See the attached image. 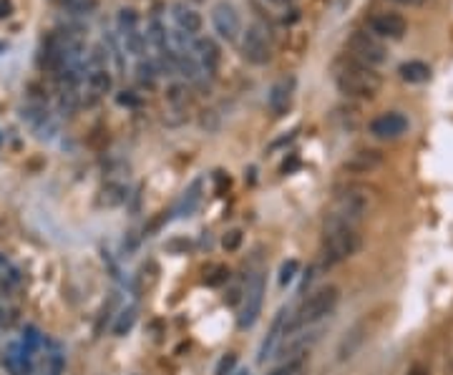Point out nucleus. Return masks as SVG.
I'll use <instances>...</instances> for the list:
<instances>
[{
  "label": "nucleus",
  "mask_w": 453,
  "mask_h": 375,
  "mask_svg": "<svg viewBox=\"0 0 453 375\" xmlns=\"http://www.w3.org/2000/svg\"><path fill=\"white\" fill-rule=\"evenodd\" d=\"M335 86L342 96L347 98H360V101H370L380 93L383 88V78L375 68L362 66L350 58V63L337 68L335 73Z\"/></svg>",
  "instance_id": "obj_1"
},
{
  "label": "nucleus",
  "mask_w": 453,
  "mask_h": 375,
  "mask_svg": "<svg viewBox=\"0 0 453 375\" xmlns=\"http://www.w3.org/2000/svg\"><path fill=\"white\" fill-rule=\"evenodd\" d=\"M357 250H360L357 227L325 220L322 225V267H335V264L345 262Z\"/></svg>",
  "instance_id": "obj_2"
},
{
  "label": "nucleus",
  "mask_w": 453,
  "mask_h": 375,
  "mask_svg": "<svg viewBox=\"0 0 453 375\" xmlns=\"http://www.w3.org/2000/svg\"><path fill=\"white\" fill-rule=\"evenodd\" d=\"M340 302V289L335 284H325V287L315 289L312 295H307V300H302V305L295 312H290L287 320V335L302 327H312L315 322L325 320Z\"/></svg>",
  "instance_id": "obj_3"
},
{
  "label": "nucleus",
  "mask_w": 453,
  "mask_h": 375,
  "mask_svg": "<svg viewBox=\"0 0 453 375\" xmlns=\"http://www.w3.org/2000/svg\"><path fill=\"white\" fill-rule=\"evenodd\" d=\"M370 210V194L360 187H347L342 192H337V197L332 199V207L327 212V222H340V225L357 227Z\"/></svg>",
  "instance_id": "obj_4"
},
{
  "label": "nucleus",
  "mask_w": 453,
  "mask_h": 375,
  "mask_svg": "<svg viewBox=\"0 0 453 375\" xmlns=\"http://www.w3.org/2000/svg\"><path fill=\"white\" fill-rule=\"evenodd\" d=\"M347 51H350V58L357 61L362 66H383L388 61V48L380 41L378 36H373L370 31H355L347 41Z\"/></svg>",
  "instance_id": "obj_5"
},
{
  "label": "nucleus",
  "mask_w": 453,
  "mask_h": 375,
  "mask_svg": "<svg viewBox=\"0 0 453 375\" xmlns=\"http://www.w3.org/2000/svg\"><path fill=\"white\" fill-rule=\"evenodd\" d=\"M265 289H267V282L262 272H255L247 279L245 295H242V310H240V317H237V327H240V330H250L257 322V317H260L262 312V302H265Z\"/></svg>",
  "instance_id": "obj_6"
},
{
  "label": "nucleus",
  "mask_w": 453,
  "mask_h": 375,
  "mask_svg": "<svg viewBox=\"0 0 453 375\" xmlns=\"http://www.w3.org/2000/svg\"><path fill=\"white\" fill-rule=\"evenodd\" d=\"M242 56L252 66H265L272 58V38L265 23H252L242 38Z\"/></svg>",
  "instance_id": "obj_7"
},
{
  "label": "nucleus",
  "mask_w": 453,
  "mask_h": 375,
  "mask_svg": "<svg viewBox=\"0 0 453 375\" xmlns=\"http://www.w3.org/2000/svg\"><path fill=\"white\" fill-rule=\"evenodd\" d=\"M212 26L217 31V36L227 43H235L237 38L242 33V21H240V13L232 3L227 0H219L217 6L212 8Z\"/></svg>",
  "instance_id": "obj_8"
},
{
  "label": "nucleus",
  "mask_w": 453,
  "mask_h": 375,
  "mask_svg": "<svg viewBox=\"0 0 453 375\" xmlns=\"http://www.w3.org/2000/svg\"><path fill=\"white\" fill-rule=\"evenodd\" d=\"M368 338H370V322H368V317H360V320L352 322V325L347 327L345 335H342L340 343H337V350H335L337 363H347V360L355 358Z\"/></svg>",
  "instance_id": "obj_9"
},
{
  "label": "nucleus",
  "mask_w": 453,
  "mask_h": 375,
  "mask_svg": "<svg viewBox=\"0 0 453 375\" xmlns=\"http://www.w3.org/2000/svg\"><path fill=\"white\" fill-rule=\"evenodd\" d=\"M408 129H411V121H408V116H403V113H398V111L380 113V116L373 118L368 126L370 136H375V139H380V141L400 139L403 134H408Z\"/></svg>",
  "instance_id": "obj_10"
},
{
  "label": "nucleus",
  "mask_w": 453,
  "mask_h": 375,
  "mask_svg": "<svg viewBox=\"0 0 453 375\" xmlns=\"http://www.w3.org/2000/svg\"><path fill=\"white\" fill-rule=\"evenodd\" d=\"M322 332L320 330H312V327H302V330H295L290 335H285V340L280 343L278 355L285 360H295V358H302V355L310 353L317 340H320Z\"/></svg>",
  "instance_id": "obj_11"
},
{
  "label": "nucleus",
  "mask_w": 453,
  "mask_h": 375,
  "mask_svg": "<svg viewBox=\"0 0 453 375\" xmlns=\"http://www.w3.org/2000/svg\"><path fill=\"white\" fill-rule=\"evenodd\" d=\"M368 28L373 36L380 38V41H400V38L408 33V21H405L400 13L383 11V13H375V16L370 18Z\"/></svg>",
  "instance_id": "obj_12"
},
{
  "label": "nucleus",
  "mask_w": 453,
  "mask_h": 375,
  "mask_svg": "<svg viewBox=\"0 0 453 375\" xmlns=\"http://www.w3.org/2000/svg\"><path fill=\"white\" fill-rule=\"evenodd\" d=\"M292 93H295V78L285 76L278 83H272L270 93H267V106H270L272 116H285L292 106Z\"/></svg>",
  "instance_id": "obj_13"
},
{
  "label": "nucleus",
  "mask_w": 453,
  "mask_h": 375,
  "mask_svg": "<svg viewBox=\"0 0 453 375\" xmlns=\"http://www.w3.org/2000/svg\"><path fill=\"white\" fill-rule=\"evenodd\" d=\"M287 320H290V310L287 307H283V310L278 312V317H275V322H272L267 338L262 340V345H260V355H257L260 363H265L267 358H272V355L278 353L280 343H283L285 335H287Z\"/></svg>",
  "instance_id": "obj_14"
},
{
  "label": "nucleus",
  "mask_w": 453,
  "mask_h": 375,
  "mask_svg": "<svg viewBox=\"0 0 453 375\" xmlns=\"http://www.w3.org/2000/svg\"><path fill=\"white\" fill-rule=\"evenodd\" d=\"M385 161V156L378 149H357L342 161V169L350 174H373L375 169H380Z\"/></svg>",
  "instance_id": "obj_15"
},
{
  "label": "nucleus",
  "mask_w": 453,
  "mask_h": 375,
  "mask_svg": "<svg viewBox=\"0 0 453 375\" xmlns=\"http://www.w3.org/2000/svg\"><path fill=\"white\" fill-rule=\"evenodd\" d=\"M171 18H174L176 28L189 33V36H197V33L202 31V23H204L202 16H199L192 6H187V3H174V6H171Z\"/></svg>",
  "instance_id": "obj_16"
},
{
  "label": "nucleus",
  "mask_w": 453,
  "mask_h": 375,
  "mask_svg": "<svg viewBox=\"0 0 453 375\" xmlns=\"http://www.w3.org/2000/svg\"><path fill=\"white\" fill-rule=\"evenodd\" d=\"M194 56H197V61L202 63L204 73H209V76L217 73V66H219V46L214 43L212 38H197V41H194Z\"/></svg>",
  "instance_id": "obj_17"
},
{
  "label": "nucleus",
  "mask_w": 453,
  "mask_h": 375,
  "mask_svg": "<svg viewBox=\"0 0 453 375\" xmlns=\"http://www.w3.org/2000/svg\"><path fill=\"white\" fill-rule=\"evenodd\" d=\"M176 73L184 81H189V83H199L204 68L194 53H176Z\"/></svg>",
  "instance_id": "obj_18"
},
{
  "label": "nucleus",
  "mask_w": 453,
  "mask_h": 375,
  "mask_svg": "<svg viewBox=\"0 0 453 375\" xmlns=\"http://www.w3.org/2000/svg\"><path fill=\"white\" fill-rule=\"evenodd\" d=\"M398 76L405 83H426V81H431V66L423 61H405V63H400Z\"/></svg>",
  "instance_id": "obj_19"
},
{
  "label": "nucleus",
  "mask_w": 453,
  "mask_h": 375,
  "mask_svg": "<svg viewBox=\"0 0 453 375\" xmlns=\"http://www.w3.org/2000/svg\"><path fill=\"white\" fill-rule=\"evenodd\" d=\"M113 88V78L108 73V68H91L88 71V93L96 101L98 96H106Z\"/></svg>",
  "instance_id": "obj_20"
},
{
  "label": "nucleus",
  "mask_w": 453,
  "mask_h": 375,
  "mask_svg": "<svg viewBox=\"0 0 453 375\" xmlns=\"http://www.w3.org/2000/svg\"><path fill=\"white\" fill-rule=\"evenodd\" d=\"M146 41L154 46L156 53L171 51V46H169V31H166V26L159 21V18H151L149 26H146Z\"/></svg>",
  "instance_id": "obj_21"
},
{
  "label": "nucleus",
  "mask_w": 453,
  "mask_h": 375,
  "mask_svg": "<svg viewBox=\"0 0 453 375\" xmlns=\"http://www.w3.org/2000/svg\"><path fill=\"white\" fill-rule=\"evenodd\" d=\"M202 182H194L192 187L184 192V197H181V202L174 207V215L176 217H189L194 210H197V204L202 202Z\"/></svg>",
  "instance_id": "obj_22"
},
{
  "label": "nucleus",
  "mask_w": 453,
  "mask_h": 375,
  "mask_svg": "<svg viewBox=\"0 0 453 375\" xmlns=\"http://www.w3.org/2000/svg\"><path fill=\"white\" fill-rule=\"evenodd\" d=\"M56 3L73 18H88L98 8V0H56Z\"/></svg>",
  "instance_id": "obj_23"
},
{
  "label": "nucleus",
  "mask_w": 453,
  "mask_h": 375,
  "mask_svg": "<svg viewBox=\"0 0 453 375\" xmlns=\"http://www.w3.org/2000/svg\"><path fill=\"white\" fill-rule=\"evenodd\" d=\"M146 36L136 28V31H128V33H121V46L126 53L136 56V58H141V56L146 53Z\"/></svg>",
  "instance_id": "obj_24"
},
{
  "label": "nucleus",
  "mask_w": 453,
  "mask_h": 375,
  "mask_svg": "<svg viewBox=\"0 0 453 375\" xmlns=\"http://www.w3.org/2000/svg\"><path fill=\"white\" fill-rule=\"evenodd\" d=\"M101 204L103 207H121L123 202L128 199V189L118 182H108L106 187L101 189Z\"/></svg>",
  "instance_id": "obj_25"
},
{
  "label": "nucleus",
  "mask_w": 453,
  "mask_h": 375,
  "mask_svg": "<svg viewBox=\"0 0 453 375\" xmlns=\"http://www.w3.org/2000/svg\"><path fill=\"white\" fill-rule=\"evenodd\" d=\"M156 76H159V68H156L154 61H144V58H141L139 63H136V81H139L141 86L154 88Z\"/></svg>",
  "instance_id": "obj_26"
},
{
  "label": "nucleus",
  "mask_w": 453,
  "mask_h": 375,
  "mask_svg": "<svg viewBox=\"0 0 453 375\" xmlns=\"http://www.w3.org/2000/svg\"><path fill=\"white\" fill-rule=\"evenodd\" d=\"M187 83H171L169 91H166V103H169L171 108H176V111H181V108H187L189 103V96H187Z\"/></svg>",
  "instance_id": "obj_27"
},
{
  "label": "nucleus",
  "mask_w": 453,
  "mask_h": 375,
  "mask_svg": "<svg viewBox=\"0 0 453 375\" xmlns=\"http://www.w3.org/2000/svg\"><path fill=\"white\" fill-rule=\"evenodd\" d=\"M133 322H136V307H133V305L123 307V310L118 312V320L113 322V335L123 338V335H126V332L133 327Z\"/></svg>",
  "instance_id": "obj_28"
},
{
  "label": "nucleus",
  "mask_w": 453,
  "mask_h": 375,
  "mask_svg": "<svg viewBox=\"0 0 453 375\" xmlns=\"http://www.w3.org/2000/svg\"><path fill=\"white\" fill-rule=\"evenodd\" d=\"M305 373H307V355L295 358V360H285V363L278 365L270 375H305Z\"/></svg>",
  "instance_id": "obj_29"
},
{
  "label": "nucleus",
  "mask_w": 453,
  "mask_h": 375,
  "mask_svg": "<svg viewBox=\"0 0 453 375\" xmlns=\"http://www.w3.org/2000/svg\"><path fill=\"white\" fill-rule=\"evenodd\" d=\"M116 23H118V36H121V33L136 31V28H139V16H136L133 8H121Z\"/></svg>",
  "instance_id": "obj_30"
},
{
  "label": "nucleus",
  "mask_w": 453,
  "mask_h": 375,
  "mask_svg": "<svg viewBox=\"0 0 453 375\" xmlns=\"http://www.w3.org/2000/svg\"><path fill=\"white\" fill-rule=\"evenodd\" d=\"M41 332L36 330V327H26V335H23V353L28 355V358L33 360V355H36V350L41 348Z\"/></svg>",
  "instance_id": "obj_31"
},
{
  "label": "nucleus",
  "mask_w": 453,
  "mask_h": 375,
  "mask_svg": "<svg viewBox=\"0 0 453 375\" xmlns=\"http://www.w3.org/2000/svg\"><path fill=\"white\" fill-rule=\"evenodd\" d=\"M0 282H8V284L21 282V272L13 267V262L6 257V255H0Z\"/></svg>",
  "instance_id": "obj_32"
},
{
  "label": "nucleus",
  "mask_w": 453,
  "mask_h": 375,
  "mask_svg": "<svg viewBox=\"0 0 453 375\" xmlns=\"http://www.w3.org/2000/svg\"><path fill=\"white\" fill-rule=\"evenodd\" d=\"M297 269H300V262L297 260H287V262L280 267V284H290L295 279V274H297Z\"/></svg>",
  "instance_id": "obj_33"
},
{
  "label": "nucleus",
  "mask_w": 453,
  "mask_h": 375,
  "mask_svg": "<svg viewBox=\"0 0 453 375\" xmlns=\"http://www.w3.org/2000/svg\"><path fill=\"white\" fill-rule=\"evenodd\" d=\"M116 103L118 106H126V108H139L141 98L136 91H121V93H116Z\"/></svg>",
  "instance_id": "obj_34"
},
{
  "label": "nucleus",
  "mask_w": 453,
  "mask_h": 375,
  "mask_svg": "<svg viewBox=\"0 0 453 375\" xmlns=\"http://www.w3.org/2000/svg\"><path fill=\"white\" fill-rule=\"evenodd\" d=\"M242 245V232L240 230H232L227 232V235L222 237V247L227 250V252H235V250H240Z\"/></svg>",
  "instance_id": "obj_35"
},
{
  "label": "nucleus",
  "mask_w": 453,
  "mask_h": 375,
  "mask_svg": "<svg viewBox=\"0 0 453 375\" xmlns=\"http://www.w3.org/2000/svg\"><path fill=\"white\" fill-rule=\"evenodd\" d=\"M199 123H202V129L217 131L219 129V113L214 111V108H209V111H202V116H199Z\"/></svg>",
  "instance_id": "obj_36"
},
{
  "label": "nucleus",
  "mask_w": 453,
  "mask_h": 375,
  "mask_svg": "<svg viewBox=\"0 0 453 375\" xmlns=\"http://www.w3.org/2000/svg\"><path fill=\"white\" fill-rule=\"evenodd\" d=\"M227 277H230V269L219 264V267H214V272L209 274V277H204V282H207L209 287H217V284L227 282Z\"/></svg>",
  "instance_id": "obj_37"
},
{
  "label": "nucleus",
  "mask_w": 453,
  "mask_h": 375,
  "mask_svg": "<svg viewBox=\"0 0 453 375\" xmlns=\"http://www.w3.org/2000/svg\"><path fill=\"white\" fill-rule=\"evenodd\" d=\"M235 363H237V355H224V358L219 360V365H217V375H232Z\"/></svg>",
  "instance_id": "obj_38"
},
{
  "label": "nucleus",
  "mask_w": 453,
  "mask_h": 375,
  "mask_svg": "<svg viewBox=\"0 0 453 375\" xmlns=\"http://www.w3.org/2000/svg\"><path fill=\"white\" fill-rule=\"evenodd\" d=\"M13 13V3L11 0H0V21H3V18H8Z\"/></svg>",
  "instance_id": "obj_39"
},
{
  "label": "nucleus",
  "mask_w": 453,
  "mask_h": 375,
  "mask_svg": "<svg viewBox=\"0 0 453 375\" xmlns=\"http://www.w3.org/2000/svg\"><path fill=\"white\" fill-rule=\"evenodd\" d=\"M189 242L187 240H174V242H169V245H166V250H184V252H187L189 250Z\"/></svg>",
  "instance_id": "obj_40"
},
{
  "label": "nucleus",
  "mask_w": 453,
  "mask_h": 375,
  "mask_svg": "<svg viewBox=\"0 0 453 375\" xmlns=\"http://www.w3.org/2000/svg\"><path fill=\"white\" fill-rule=\"evenodd\" d=\"M408 375H431V370H428L426 365H413V368L408 370Z\"/></svg>",
  "instance_id": "obj_41"
},
{
  "label": "nucleus",
  "mask_w": 453,
  "mask_h": 375,
  "mask_svg": "<svg viewBox=\"0 0 453 375\" xmlns=\"http://www.w3.org/2000/svg\"><path fill=\"white\" fill-rule=\"evenodd\" d=\"M393 3H398V6H408V8H416V6H423L426 0H393Z\"/></svg>",
  "instance_id": "obj_42"
},
{
  "label": "nucleus",
  "mask_w": 453,
  "mask_h": 375,
  "mask_svg": "<svg viewBox=\"0 0 453 375\" xmlns=\"http://www.w3.org/2000/svg\"><path fill=\"white\" fill-rule=\"evenodd\" d=\"M270 3H275V6H290L292 0H270Z\"/></svg>",
  "instance_id": "obj_43"
},
{
  "label": "nucleus",
  "mask_w": 453,
  "mask_h": 375,
  "mask_svg": "<svg viewBox=\"0 0 453 375\" xmlns=\"http://www.w3.org/2000/svg\"><path fill=\"white\" fill-rule=\"evenodd\" d=\"M232 375H250V373H247V370H235Z\"/></svg>",
  "instance_id": "obj_44"
},
{
  "label": "nucleus",
  "mask_w": 453,
  "mask_h": 375,
  "mask_svg": "<svg viewBox=\"0 0 453 375\" xmlns=\"http://www.w3.org/2000/svg\"><path fill=\"white\" fill-rule=\"evenodd\" d=\"M3 48H6V46H3V43H0V51H3Z\"/></svg>",
  "instance_id": "obj_45"
},
{
  "label": "nucleus",
  "mask_w": 453,
  "mask_h": 375,
  "mask_svg": "<svg viewBox=\"0 0 453 375\" xmlns=\"http://www.w3.org/2000/svg\"><path fill=\"white\" fill-rule=\"evenodd\" d=\"M0 144H3V136H0Z\"/></svg>",
  "instance_id": "obj_46"
}]
</instances>
